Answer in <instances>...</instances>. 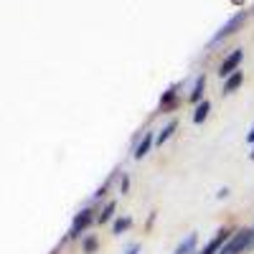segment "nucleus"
<instances>
[{"mask_svg":"<svg viewBox=\"0 0 254 254\" xmlns=\"http://www.w3.org/2000/svg\"><path fill=\"white\" fill-rule=\"evenodd\" d=\"M249 247H254V229H237L219 254H242Z\"/></svg>","mask_w":254,"mask_h":254,"instance_id":"1","label":"nucleus"},{"mask_svg":"<svg viewBox=\"0 0 254 254\" xmlns=\"http://www.w3.org/2000/svg\"><path fill=\"white\" fill-rule=\"evenodd\" d=\"M92 221H97V211L92 208V206H84L79 214L74 216V221H71V226H69V234H66V239H79L84 231H87L89 226H92Z\"/></svg>","mask_w":254,"mask_h":254,"instance_id":"2","label":"nucleus"},{"mask_svg":"<svg viewBox=\"0 0 254 254\" xmlns=\"http://www.w3.org/2000/svg\"><path fill=\"white\" fill-rule=\"evenodd\" d=\"M242 59H244V51H242V49H234V51H231V54L221 61V66H219V76H221V79H226V76H231L234 71H239Z\"/></svg>","mask_w":254,"mask_h":254,"instance_id":"3","label":"nucleus"},{"mask_svg":"<svg viewBox=\"0 0 254 254\" xmlns=\"http://www.w3.org/2000/svg\"><path fill=\"white\" fill-rule=\"evenodd\" d=\"M244 18H247V13H244V10H242V13H237V15L231 18L226 26H221V28L214 33V38H211V44H219V41H224L226 36H231V33H234V31H237V28L244 23Z\"/></svg>","mask_w":254,"mask_h":254,"instance_id":"4","label":"nucleus"},{"mask_svg":"<svg viewBox=\"0 0 254 254\" xmlns=\"http://www.w3.org/2000/svg\"><path fill=\"white\" fill-rule=\"evenodd\" d=\"M229 237H231V231H229V229H219V231H216V237L211 239V242L203 247V252H198V254H219L221 247L229 242Z\"/></svg>","mask_w":254,"mask_h":254,"instance_id":"5","label":"nucleus"},{"mask_svg":"<svg viewBox=\"0 0 254 254\" xmlns=\"http://www.w3.org/2000/svg\"><path fill=\"white\" fill-rule=\"evenodd\" d=\"M155 137L158 135H153V132H142V137L137 140V145H135V150H132V158H145L147 153H150V147L155 145Z\"/></svg>","mask_w":254,"mask_h":254,"instance_id":"6","label":"nucleus"},{"mask_svg":"<svg viewBox=\"0 0 254 254\" xmlns=\"http://www.w3.org/2000/svg\"><path fill=\"white\" fill-rule=\"evenodd\" d=\"M196 244H198V234H196V231H190V234L176 247L173 254H193L196 252Z\"/></svg>","mask_w":254,"mask_h":254,"instance_id":"7","label":"nucleus"},{"mask_svg":"<svg viewBox=\"0 0 254 254\" xmlns=\"http://www.w3.org/2000/svg\"><path fill=\"white\" fill-rule=\"evenodd\" d=\"M242 81H244V74H242V71H234L231 76H226V79H224V89H221V94H234V92L242 87Z\"/></svg>","mask_w":254,"mask_h":254,"instance_id":"8","label":"nucleus"},{"mask_svg":"<svg viewBox=\"0 0 254 254\" xmlns=\"http://www.w3.org/2000/svg\"><path fill=\"white\" fill-rule=\"evenodd\" d=\"M178 87H181V84H173V87H168V89H165V94L160 97V110H171V107H176Z\"/></svg>","mask_w":254,"mask_h":254,"instance_id":"9","label":"nucleus"},{"mask_svg":"<svg viewBox=\"0 0 254 254\" xmlns=\"http://www.w3.org/2000/svg\"><path fill=\"white\" fill-rule=\"evenodd\" d=\"M178 130V120H171V122H168L165 127H163V130L158 132V137H155V145H163V142H168V140H171L173 137V132Z\"/></svg>","mask_w":254,"mask_h":254,"instance_id":"10","label":"nucleus"},{"mask_svg":"<svg viewBox=\"0 0 254 254\" xmlns=\"http://www.w3.org/2000/svg\"><path fill=\"white\" fill-rule=\"evenodd\" d=\"M208 110H211V102H208V99L198 102V107H196V112H193V122H196V125H203L206 117H208Z\"/></svg>","mask_w":254,"mask_h":254,"instance_id":"11","label":"nucleus"},{"mask_svg":"<svg viewBox=\"0 0 254 254\" xmlns=\"http://www.w3.org/2000/svg\"><path fill=\"white\" fill-rule=\"evenodd\" d=\"M115 208H117V203H115V201H107V203H104V208L97 214V221H99V224H107V221H112V216H115Z\"/></svg>","mask_w":254,"mask_h":254,"instance_id":"12","label":"nucleus"},{"mask_svg":"<svg viewBox=\"0 0 254 254\" xmlns=\"http://www.w3.org/2000/svg\"><path fill=\"white\" fill-rule=\"evenodd\" d=\"M203 89H206V76L201 74L193 84V89H190V102H201L203 99Z\"/></svg>","mask_w":254,"mask_h":254,"instance_id":"13","label":"nucleus"},{"mask_svg":"<svg viewBox=\"0 0 254 254\" xmlns=\"http://www.w3.org/2000/svg\"><path fill=\"white\" fill-rule=\"evenodd\" d=\"M130 226H132V219H130V216H120V219H115V224H112V234H125Z\"/></svg>","mask_w":254,"mask_h":254,"instance_id":"14","label":"nucleus"},{"mask_svg":"<svg viewBox=\"0 0 254 254\" xmlns=\"http://www.w3.org/2000/svg\"><path fill=\"white\" fill-rule=\"evenodd\" d=\"M115 173H120V171H115ZM115 173L107 178V181H104L97 190H94V196H92V201H99V198H104V196H107V190H110V186H112V181H115Z\"/></svg>","mask_w":254,"mask_h":254,"instance_id":"15","label":"nucleus"},{"mask_svg":"<svg viewBox=\"0 0 254 254\" xmlns=\"http://www.w3.org/2000/svg\"><path fill=\"white\" fill-rule=\"evenodd\" d=\"M97 247H99L97 237H84V239H81V252H84V254H94Z\"/></svg>","mask_w":254,"mask_h":254,"instance_id":"16","label":"nucleus"},{"mask_svg":"<svg viewBox=\"0 0 254 254\" xmlns=\"http://www.w3.org/2000/svg\"><path fill=\"white\" fill-rule=\"evenodd\" d=\"M127 190H130V176L122 173V178H120V193H127Z\"/></svg>","mask_w":254,"mask_h":254,"instance_id":"17","label":"nucleus"},{"mask_svg":"<svg viewBox=\"0 0 254 254\" xmlns=\"http://www.w3.org/2000/svg\"><path fill=\"white\" fill-rule=\"evenodd\" d=\"M125 254H140V247H137V244H130Z\"/></svg>","mask_w":254,"mask_h":254,"instance_id":"18","label":"nucleus"},{"mask_svg":"<svg viewBox=\"0 0 254 254\" xmlns=\"http://www.w3.org/2000/svg\"><path fill=\"white\" fill-rule=\"evenodd\" d=\"M216 196H219V198H226V196H229V188H221V190H219Z\"/></svg>","mask_w":254,"mask_h":254,"instance_id":"19","label":"nucleus"},{"mask_svg":"<svg viewBox=\"0 0 254 254\" xmlns=\"http://www.w3.org/2000/svg\"><path fill=\"white\" fill-rule=\"evenodd\" d=\"M247 142H252V145H254V127H252V130H249V135H247Z\"/></svg>","mask_w":254,"mask_h":254,"instance_id":"20","label":"nucleus"},{"mask_svg":"<svg viewBox=\"0 0 254 254\" xmlns=\"http://www.w3.org/2000/svg\"><path fill=\"white\" fill-rule=\"evenodd\" d=\"M249 158H252V160H254V147H252V153H249Z\"/></svg>","mask_w":254,"mask_h":254,"instance_id":"21","label":"nucleus"},{"mask_svg":"<svg viewBox=\"0 0 254 254\" xmlns=\"http://www.w3.org/2000/svg\"><path fill=\"white\" fill-rule=\"evenodd\" d=\"M252 229H254V226H252Z\"/></svg>","mask_w":254,"mask_h":254,"instance_id":"22","label":"nucleus"}]
</instances>
